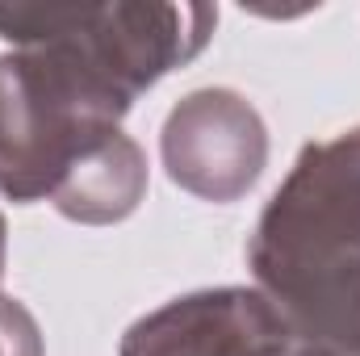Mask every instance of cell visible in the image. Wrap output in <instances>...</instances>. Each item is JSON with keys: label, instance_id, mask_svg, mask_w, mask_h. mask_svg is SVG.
Wrapping results in <instances>:
<instances>
[{"label": "cell", "instance_id": "obj_4", "mask_svg": "<svg viewBox=\"0 0 360 356\" xmlns=\"http://www.w3.org/2000/svg\"><path fill=\"white\" fill-rule=\"evenodd\" d=\"M160 160L184 193L231 205L248 197L269 168V126L239 89H193L164 117Z\"/></svg>", "mask_w": 360, "mask_h": 356}, {"label": "cell", "instance_id": "obj_9", "mask_svg": "<svg viewBox=\"0 0 360 356\" xmlns=\"http://www.w3.org/2000/svg\"><path fill=\"white\" fill-rule=\"evenodd\" d=\"M4 265H8V222L0 214V276H4Z\"/></svg>", "mask_w": 360, "mask_h": 356}, {"label": "cell", "instance_id": "obj_5", "mask_svg": "<svg viewBox=\"0 0 360 356\" xmlns=\"http://www.w3.org/2000/svg\"><path fill=\"white\" fill-rule=\"evenodd\" d=\"M293 336L256 285L193 289L134 319L117 356H264Z\"/></svg>", "mask_w": 360, "mask_h": 356}, {"label": "cell", "instance_id": "obj_2", "mask_svg": "<svg viewBox=\"0 0 360 356\" xmlns=\"http://www.w3.org/2000/svg\"><path fill=\"white\" fill-rule=\"evenodd\" d=\"M126 101L89 63L55 42L0 55V197L51 201L68 172L122 130Z\"/></svg>", "mask_w": 360, "mask_h": 356}, {"label": "cell", "instance_id": "obj_8", "mask_svg": "<svg viewBox=\"0 0 360 356\" xmlns=\"http://www.w3.org/2000/svg\"><path fill=\"white\" fill-rule=\"evenodd\" d=\"M264 356H335V352H327V348H319V344H306V340H297V336H285V340L272 344Z\"/></svg>", "mask_w": 360, "mask_h": 356}, {"label": "cell", "instance_id": "obj_3", "mask_svg": "<svg viewBox=\"0 0 360 356\" xmlns=\"http://www.w3.org/2000/svg\"><path fill=\"white\" fill-rule=\"evenodd\" d=\"M218 30V8L197 0L113 4H0V38L13 46L55 42L80 55L126 101L193 63Z\"/></svg>", "mask_w": 360, "mask_h": 356}, {"label": "cell", "instance_id": "obj_6", "mask_svg": "<svg viewBox=\"0 0 360 356\" xmlns=\"http://www.w3.org/2000/svg\"><path fill=\"white\" fill-rule=\"evenodd\" d=\"M143 197H147V155L126 130H117L68 172V180L55 189L51 205L68 222L113 227L130 218L143 205Z\"/></svg>", "mask_w": 360, "mask_h": 356}, {"label": "cell", "instance_id": "obj_1", "mask_svg": "<svg viewBox=\"0 0 360 356\" xmlns=\"http://www.w3.org/2000/svg\"><path fill=\"white\" fill-rule=\"evenodd\" d=\"M248 268L297 340L360 356V126L297 151L256 218Z\"/></svg>", "mask_w": 360, "mask_h": 356}, {"label": "cell", "instance_id": "obj_7", "mask_svg": "<svg viewBox=\"0 0 360 356\" xmlns=\"http://www.w3.org/2000/svg\"><path fill=\"white\" fill-rule=\"evenodd\" d=\"M0 356H46L38 319L30 314L25 302L8 293H0Z\"/></svg>", "mask_w": 360, "mask_h": 356}]
</instances>
